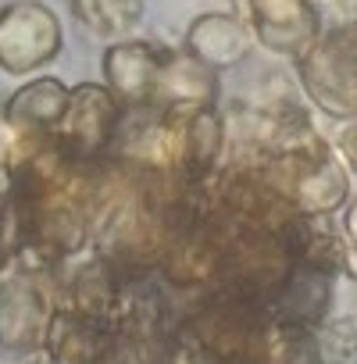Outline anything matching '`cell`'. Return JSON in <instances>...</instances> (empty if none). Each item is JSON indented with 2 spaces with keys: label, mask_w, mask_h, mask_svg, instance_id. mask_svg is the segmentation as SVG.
<instances>
[{
  "label": "cell",
  "mask_w": 357,
  "mask_h": 364,
  "mask_svg": "<svg viewBox=\"0 0 357 364\" xmlns=\"http://www.w3.org/2000/svg\"><path fill=\"white\" fill-rule=\"evenodd\" d=\"M61 268H40L22 257H4L0 264V357L33 360L43 343L58 307Z\"/></svg>",
  "instance_id": "6da1fadb"
},
{
  "label": "cell",
  "mask_w": 357,
  "mask_h": 364,
  "mask_svg": "<svg viewBox=\"0 0 357 364\" xmlns=\"http://www.w3.org/2000/svg\"><path fill=\"white\" fill-rule=\"evenodd\" d=\"M118 125H122L118 97L100 82H82V86L68 90L65 111L50 136L61 154H68L75 161H97V157H107Z\"/></svg>",
  "instance_id": "7a4b0ae2"
},
{
  "label": "cell",
  "mask_w": 357,
  "mask_h": 364,
  "mask_svg": "<svg viewBox=\"0 0 357 364\" xmlns=\"http://www.w3.org/2000/svg\"><path fill=\"white\" fill-rule=\"evenodd\" d=\"M61 26L47 8L15 4L0 15V68L4 72H33L58 58Z\"/></svg>",
  "instance_id": "3957f363"
},
{
  "label": "cell",
  "mask_w": 357,
  "mask_h": 364,
  "mask_svg": "<svg viewBox=\"0 0 357 364\" xmlns=\"http://www.w3.org/2000/svg\"><path fill=\"white\" fill-rule=\"evenodd\" d=\"M218 104V79L208 65H201L193 54H175L161 61L157 86H154V111L164 114H193L201 107Z\"/></svg>",
  "instance_id": "277c9868"
},
{
  "label": "cell",
  "mask_w": 357,
  "mask_h": 364,
  "mask_svg": "<svg viewBox=\"0 0 357 364\" xmlns=\"http://www.w3.org/2000/svg\"><path fill=\"white\" fill-rule=\"evenodd\" d=\"M250 11L254 33L275 54L300 58L321 36V18L311 8V0H250Z\"/></svg>",
  "instance_id": "5b68a950"
},
{
  "label": "cell",
  "mask_w": 357,
  "mask_h": 364,
  "mask_svg": "<svg viewBox=\"0 0 357 364\" xmlns=\"http://www.w3.org/2000/svg\"><path fill=\"white\" fill-rule=\"evenodd\" d=\"M161 61L164 58L154 47H146V43H118V47L107 50V58H104V79H107V90L118 97L122 111L150 107Z\"/></svg>",
  "instance_id": "8992f818"
},
{
  "label": "cell",
  "mask_w": 357,
  "mask_h": 364,
  "mask_svg": "<svg viewBox=\"0 0 357 364\" xmlns=\"http://www.w3.org/2000/svg\"><path fill=\"white\" fill-rule=\"evenodd\" d=\"M250 43H254L250 29L229 15H208V18L193 22V29L186 36V50L211 72L240 65L250 54Z\"/></svg>",
  "instance_id": "52a82bcc"
},
{
  "label": "cell",
  "mask_w": 357,
  "mask_h": 364,
  "mask_svg": "<svg viewBox=\"0 0 357 364\" xmlns=\"http://www.w3.org/2000/svg\"><path fill=\"white\" fill-rule=\"evenodd\" d=\"M65 100H68V86L61 79H33L26 82L22 90H15L0 111V118L11 122V125H22V129H40V132H54L61 111H65Z\"/></svg>",
  "instance_id": "ba28073f"
},
{
  "label": "cell",
  "mask_w": 357,
  "mask_h": 364,
  "mask_svg": "<svg viewBox=\"0 0 357 364\" xmlns=\"http://www.w3.org/2000/svg\"><path fill=\"white\" fill-rule=\"evenodd\" d=\"M314 343L321 353V364H357V321L339 314H325L314 321Z\"/></svg>",
  "instance_id": "9c48e42d"
},
{
  "label": "cell",
  "mask_w": 357,
  "mask_h": 364,
  "mask_svg": "<svg viewBox=\"0 0 357 364\" xmlns=\"http://www.w3.org/2000/svg\"><path fill=\"white\" fill-rule=\"evenodd\" d=\"M343 240H346V247H350V254L357 257V197H346V204H343Z\"/></svg>",
  "instance_id": "30bf717a"
},
{
  "label": "cell",
  "mask_w": 357,
  "mask_h": 364,
  "mask_svg": "<svg viewBox=\"0 0 357 364\" xmlns=\"http://www.w3.org/2000/svg\"><path fill=\"white\" fill-rule=\"evenodd\" d=\"M8 250H11V232H8V211H4V204H0V264H4Z\"/></svg>",
  "instance_id": "8fae6325"
},
{
  "label": "cell",
  "mask_w": 357,
  "mask_h": 364,
  "mask_svg": "<svg viewBox=\"0 0 357 364\" xmlns=\"http://www.w3.org/2000/svg\"><path fill=\"white\" fill-rule=\"evenodd\" d=\"M350 275L357 279V257H350Z\"/></svg>",
  "instance_id": "7c38bea8"
}]
</instances>
